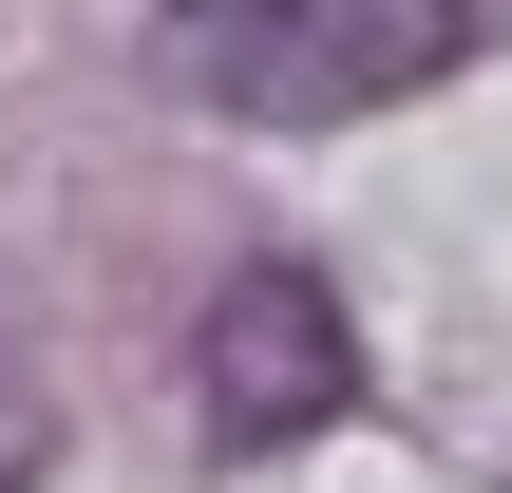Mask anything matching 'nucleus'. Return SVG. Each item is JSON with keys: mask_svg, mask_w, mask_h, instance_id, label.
<instances>
[{"mask_svg": "<svg viewBox=\"0 0 512 493\" xmlns=\"http://www.w3.org/2000/svg\"><path fill=\"white\" fill-rule=\"evenodd\" d=\"M494 19L475 0H171L152 19V76L247 114V133H342V114H399L475 57Z\"/></svg>", "mask_w": 512, "mask_h": 493, "instance_id": "f257e3e1", "label": "nucleus"}, {"mask_svg": "<svg viewBox=\"0 0 512 493\" xmlns=\"http://www.w3.org/2000/svg\"><path fill=\"white\" fill-rule=\"evenodd\" d=\"M190 399H209V456H304L342 399H361V323L304 285V266H247L190 342Z\"/></svg>", "mask_w": 512, "mask_h": 493, "instance_id": "f03ea898", "label": "nucleus"}]
</instances>
